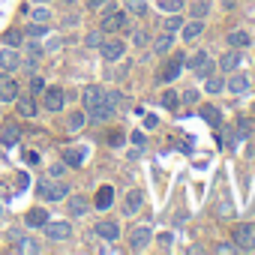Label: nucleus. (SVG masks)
I'll use <instances>...</instances> for the list:
<instances>
[{"mask_svg":"<svg viewBox=\"0 0 255 255\" xmlns=\"http://www.w3.org/2000/svg\"><path fill=\"white\" fill-rule=\"evenodd\" d=\"M21 42H24V33H21V30L12 27V30L3 33V45H6V48H21Z\"/></svg>","mask_w":255,"mask_h":255,"instance_id":"c756f323","label":"nucleus"},{"mask_svg":"<svg viewBox=\"0 0 255 255\" xmlns=\"http://www.w3.org/2000/svg\"><path fill=\"white\" fill-rule=\"evenodd\" d=\"M96 237L114 243V240H120V225L114 219H102V222H96Z\"/></svg>","mask_w":255,"mask_h":255,"instance_id":"9b49d317","label":"nucleus"},{"mask_svg":"<svg viewBox=\"0 0 255 255\" xmlns=\"http://www.w3.org/2000/svg\"><path fill=\"white\" fill-rule=\"evenodd\" d=\"M183 60H186L183 54H174V57L165 63V69H162V81H165V84H171V81L180 75V69H183Z\"/></svg>","mask_w":255,"mask_h":255,"instance_id":"2eb2a0df","label":"nucleus"},{"mask_svg":"<svg viewBox=\"0 0 255 255\" xmlns=\"http://www.w3.org/2000/svg\"><path fill=\"white\" fill-rule=\"evenodd\" d=\"M144 126H147V129H153V126H156V117H153V114H147V117H144Z\"/></svg>","mask_w":255,"mask_h":255,"instance_id":"09e8293b","label":"nucleus"},{"mask_svg":"<svg viewBox=\"0 0 255 255\" xmlns=\"http://www.w3.org/2000/svg\"><path fill=\"white\" fill-rule=\"evenodd\" d=\"M93 204H96V210H108V207L114 204V189H111V186H99Z\"/></svg>","mask_w":255,"mask_h":255,"instance_id":"412c9836","label":"nucleus"},{"mask_svg":"<svg viewBox=\"0 0 255 255\" xmlns=\"http://www.w3.org/2000/svg\"><path fill=\"white\" fill-rule=\"evenodd\" d=\"M123 9L129 12V15L144 18V15H147V0H123Z\"/></svg>","mask_w":255,"mask_h":255,"instance_id":"393cba45","label":"nucleus"},{"mask_svg":"<svg viewBox=\"0 0 255 255\" xmlns=\"http://www.w3.org/2000/svg\"><path fill=\"white\" fill-rule=\"evenodd\" d=\"M42 228H45V237L54 240V243H63V240L72 237V225H69V222H51V219H48Z\"/></svg>","mask_w":255,"mask_h":255,"instance_id":"423d86ee","label":"nucleus"},{"mask_svg":"<svg viewBox=\"0 0 255 255\" xmlns=\"http://www.w3.org/2000/svg\"><path fill=\"white\" fill-rule=\"evenodd\" d=\"M237 132H240L243 138L252 135V132H255V120H252V117H240V120H237Z\"/></svg>","mask_w":255,"mask_h":255,"instance_id":"473e14b6","label":"nucleus"},{"mask_svg":"<svg viewBox=\"0 0 255 255\" xmlns=\"http://www.w3.org/2000/svg\"><path fill=\"white\" fill-rule=\"evenodd\" d=\"M123 51H126V42H123V39H105V42L99 45V54H102L105 63H117V60L123 57Z\"/></svg>","mask_w":255,"mask_h":255,"instance_id":"39448f33","label":"nucleus"},{"mask_svg":"<svg viewBox=\"0 0 255 255\" xmlns=\"http://www.w3.org/2000/svg\"><path fill=\"white\" fill-rule=\"evenodd\" d=\"M174 48V33H168V30H162L156 39H153V51L156 54H168Z\"/></svg>","mask_w":255,"mask_h":255,"instance_id":"4be33fe9","label":"nucleus"},{"mask_svg":"<svg viewBox=\"0 0 255 255\" xmlns=\"http://www.w3.org/2000/svg\"><path fill=\"white\" fill-rule=\"evenodd\" d=\"M141 204H144V192L141 189H129L123 195V216H135L141 210Z\"/></svg>","mask_w":255,"mask_h":255,"instance_id":"1a4fd4ad","label":"nucleus"},{"mask_svg":"<svg viewBox=\"0 0 255 255\" xmlns=\"http://www.w3.org/2000/svg\"><path fill=\"white\" fill-rule=\"evenodd\" d=\"M231 240L240 252H255V222H243V225H234L231 231Z\"/></svg>","mask_w":255,"mask_h":255,"instance_id":"f03ea898","label":"nucleus"},{"mask_svg":"<svg viewBox=\"0 0 255 255\" xmlns=\"http://www.w3.org/2000/svg\"><path fill=\"white\" fill-rule=\"evenodd\" d=\"M231 93H249V87H252V81H249V75L246 72H234L231 75V81L225 84Z\"/></svg>","mask_w":255,"mask_h":255,"instance_id":"dca6fc26","label":"nucleus"},{"mask_svg":"<svg viewBox=\"0 0 255 255\" xmlns=\"http://www.w3.org/2000/svg\"><path fill=\"white\" fill-rule=\"evenodd\" d=\"M48 27L45 24H27V36H45Z\"/></svg>","mask_w":255,"mask_h":255,"instance_id":"a19ab883","label":"nucleus"},{"mask_svg":"<svg viewBox=\"0 0 255 255\" xmlns=\"http://www.w3.org/2000/svg\"><path fill=\"white\" fill-rule=\"evenodd\" d=\"M204 81H207V93H210V96H216V93H222V90H225L222 75H207Z\"/></svg>","mask_w":255,"mask_h":255,"instance_id":"7c9ffc66","label":"nucleus"},{"mask_svg":"<svg viewBox=\"0 0 255 255\" xmlns=\"http://www.w3.org/2000/svg\"><path fill=\"white\" fill-rule=\"evenodd\" d=\"M180 102H183V105H195V102H198V93H195V90H186V93H180Z\"/></svg>","mask_w":255,"mask_h":255,"instance_id":"79ce46f5","label":"nucleus"},{"mask_svg":"<svg viewBox=\"0 0 255 255\" xmlns=\"http://www.w3.org/2000/svg\"><path fill=\"white\" fill-rule=\"evenodd\" d=\"M150 240H153V231H150L147 225H138V228L129 234V249H132V252H144V249L150 246Z\"/></svg>","mask_w":255,"mask_h":255,"instance_id":"6e6552de","label":"nucleus"},{"mask_svg":"<svg viewBox=\"0 0 255 255\" xmlns=\"http://www.w3.org/2000/svg\"><path fill=\"white\" fill-rule=\"evenodd\" d=\"M0 216H3V204H0Z\"/></svg>","mask_w":255,"mask_h":255,"instance_id":"3c124183","label":"nucleus"},{"mask_svg":"<svg viewBox=\"0 0 255 255\" xmlns=\"http://www.w3.org/2000/svg\"><path fill=\"white\" fill-rule=\"evenodd\" d=\"M18 96V84L9 72H0V102H15Z\"/></svg>","mask_w":255,"mask_h":255,"instance_id":"9d476101","label":"nucleus"},{"mask_svg":"<svg viewBox=\"0 0 255 255\" xmlns=\"http://www.w3.org/2000/svg\"><path fill=\"white\" fill-rule=\"evenodd\" d=\"M159 102H162V108L177 111V108H180V93H177V90H165V93L159 96Z\"/></svg>","mask_w":255,"mask_h":255,"instance_id":"c85d7f7f","label":"nucleus"},{"mask_svg":"<svg viewBox=\"0 0 255 255\" xmlns=\"http://www.w3.org/2000/svg\"><path fill=\"white\" fill-rule=\"evenodd\" d=\"M240 63H243V54H240V48H231V51H225V54L219 57V72H234Z\"/></svg>","mask_w":255,"mask_h":255,"instance_id":"4468645a","label":"nucleus"},{"mask_svg":"<svg viewBox=\"0 0 255 255\" xmlns=\"http://www.w3.org/2000/svg\"><path fill=\"white\" fill-rule=\"evenodd\" d=\"M21 66V57L15 54V48H0V69H3V72H15Z\"/></svg>","mask_w":255,"mask_h":255,"instance_id":"ddd939ff","label":"nucleus"},{"mask_svg":"<svg viewBox=\"0 0 255 255\" xmlns=\"http://www.w3.org/2000/svg\"><path fill=\"white\" fill-rule=\"evenodd\" d=\"M84 126H87V114H84V111H72V114L66 117V129H69V132H81Z\"/></svg>","mask_w":255,"mask_h":255,"instance_id":"b1692460","label":"nucleus"},{"mask_svg":"<svg viewBox=\"0 0 255 255\" xmlns=\"http://www.w3.org/2000/svg\"><path fill=\"white\" fill-rule=\"evenodd\" d=\"M66 171V162H57V165H51V177H60Z\"/></svg>","mask_w":255,"mask_h":255,"instance_id":"49530a36","label":"nucleus"},{"mask_svg":"<svg viewBox=\"0 0 255 255\" xmlns=\"http://www.w3.org/2000/svg\"><path fill=\"white\" fill-rule=\"evenodd\" d=\"M180 30H183V39H186V42H195V39L204 33V18H192V21L183 24Z\"/></svg>","mask_w":255,"mask_h":255,"instance_id":"a211bd4d","label":"nucleus"},{"mask_svg":"<svg viewBox=\"0 0 255 255\" xmlns=\"http://www.w3.org/2000/svg\"><path fill=\"white\" fill-rule=\"evenodd\" d=\"M87 210H90V201H87L84 195H72V198H69V213H72V216H84Z\"/></svg>","mask_w":255,"mask_h":255,"instance_id":"bb28decb","label":"nucleus"},{"mask_svg":"<svg viewBox=\"0 0 255 255\" xmlns=\"http://www.w3.org/2000/svg\"><path fill=\"white\" fill-rule=\"evenodd\" d=\"M210 12V3L207 0H198V3H192V18H204Z\"/></svg>","mask_w":255,"mask_h":255,"instance_id":"c9c22d12","label":"nucleus"},{"mask_svg":"<svg viewBox=\"0 0 255 255\" xmlns=\"http://www.w3.org/2000/svg\"><path fill=\"white\" fill-rule=\"evenodd\" d=\"M129 138H132V144H138V147H141V144H144V141H147V138H144V132H132V135H129Z\"/></svg>","mask_w":255,"mask_h":255,"instance_id":"de8ad7c7","label":"nucleus"},{"mask_svg":"<svg viewBox=\"0 0 255 255\" xmlns=\"http://www.w3.org/2000/svg\"><path fill=\"white\" fill-rule=\"evenodd\" d=\"M99 30H102V33H117V30H129V12H126V9H114V12H108V15L102 18Z\"/></svg>","mask_w":255,"mask_h":255,"instance_id":"7ed1b4c3","label":"nucleus"},{"mask_svg":"<svg viewBox=\"0 0 255 255\" xmlns=\"http://www.w3.org/2000/svg\"><path fill=\"white\" fill-rule=\"evenodd\" d=\"M198 114H201V120H207L210 126H219V123H222V111H219L216 105H210V102H204V105L198 108Z\"/></svg>","mask_w":255,"mask_h":255,"instance_id":"5701e85b","label":"nucleus"},{"mask_svg":"<svg viewBox=\"0 0 255 255\" xmlns=\"http://www.w3.org/2000/svg\"><path fill=\"white\" fill-rule=\"evenodd\" d=\"M156 6L162 12H180L183 9V0H156Z\"/></svg>","mask_w":255,"mask_h":255,"instance_id":"72a5a7b5","label":"nucleus"},{"mask_svg":"<svg viewBox=\"0 0 255 255\" xmlns=\"http://www.w3.org/2000/svg\"><path fill=\"white\" fill-rule=\"evenodd\" d=\"M228 45L231 48H246V45H252V36L246 30H231L228 33Z\"/></svg>","mask_w":255,"mask_h":255,"instance_id":"a878e982","label":"nucleus"},{"mask_svg":"<svg viewBox=\"0 0 255 255\" xmlns=\"http://www.w3.org/2000/svg\"><path fill=\"white\" fill-rule=\"evenodd\" d=\"M33 18L36 21H45V18H51V12L48 9H33Z\"/></svg>","mask_w":255,"mask_h":255,"instance_id":"a18cd8bd","label":"nucleus"},{"mask_svg":"<svg viewBox=\"0 0 255 255\" xmlns=\"http://www.w3.org/2000/svg\"><path fill=\"white\" fill-rule=\"evenodd\" d=\"M84 108H87V120H111L117 111L108 105V96H105V90L102 87H96V84H90V87H84Z\"/></svg>","mask_w":255,"mask_h":255,"instance_id":"f257e3e1","label":"nucleus"},{"mask_svg":"<svg viewBox=\"0 0 255 255\" xmlns=\"http://www.w3.org/2000/svg\"><path fill=\"white\" fill-rule=\"evenodd\" d=\"M84 156H87L84 147H66V150H63V162H66V168H78V165L84 162Z\"/></svg>","mask_w":255,"mask_h":255,"instance_id":"aec40b11","label":"nucleus"},{"mask_svg":"<svg viewBox=\"0 0 255 255\" xmlns=\"http://www.w3.org/2000/svg\"><path fill=\"white\" fill-rule=\"evenodd\" d=\"M63 102H66V96H63L60 87H45V90H42V105H45V111L57 114V111L63 108Z\"/></svg>","mask_w":255,"mask_h":255,"instance_id":"0eeeda50","label":"nucleus"},{"mask_svg":"<svg viewBox=\"0 0 255 255\" xmlns=\"http://www.w3.org/2000/svg\"><path fill=\"white\" fill-rule=\"evenodd\" d=\"M21 141V126L18 123H6L3 129H0V144L3 147H15Z\"/></svg>","mask_w":255,"mask_h":255,"instance_id":"f8f14e48","label":"nucleus"},{"mask_svg":"<svg viewBox=\"0 0 255 255\" xmlns=\"http://www.w3.org/2000/svg\"><path fill=\"white\" fill-rule=\"evenodd\" d=\"M42 90H45V81H42L39 75H33V78H30V93H33V96H39Z\"/></svg>","mask_w":255,"mask_h":255,"instance_id":"ea45409f","label":"nucleus"},{"mask_svg":"<svg viewBox=\"0 0 255 255\" xmlns=\"http://www.w3.org/2000/svg\"><path fill=\"white\" fill-rule=\"evenodd\" d=\"M36 3H51V0H36Z\"/></svg>","mask_w":255,"mask_h":255,"instance_id":"8fccbe9b","label":"nucleus"},{"mask_svg":"<svg viewBox=\"0 0 255 255\" xmlns=\"http://www.w3.org/2000/svg\"><path fill=\"white\" fill-rule=\"evenodd\" d=\"M132 42H135V45H147V33H144V30H135V33H132Z\"/></svg>","mask_w":255,"mask_h":255,"instance_id":"37998d69","label":"nucleus"},{"mask_svg":"<svg viewBox=\"0 0 255 255\" xmlns=\"http://www.w3.org/2000/svg\"><path fill=\"white\" fill-rule=\"evenodd\" d=\"M156 240H159V249H162V252H168V249L174 246V237H171V231H165V234H159Z\"/></svg>","mask_w":255,"mask_h":255,"instance_id":"58836bf2","label":"nucleus"},{"mask_svg":"<svg viewBox=\"0 0 255 255\" xmlns=\"http://www.w3.org/2000/svg\"><path fill=\"white\" fill-rule=\"evenodd\" d=\"M183 63H186V66H189L192 72H198L201 66H207V63H210V57H207V51H204V48H198V51H195V54H192L189 60H183Z\"/></svg>","mask_w":255,"mask_h":255,"instance_id":"cd10ccee","label":"nucleus"},{"mask_svg":"<svg viewBox=\"0 0 255 255\" xmlns=\"http://www.w3.org/2000/svg\"><path fill=\"white\" fill-rule=\"evenodd\" d=\"M108 3H111V0H87V9H102Z\"/></svg>","mask_w":255,"mask_h":255,"instance_id":"c03bdc74","label":"nucleus"},{"mask_svg":"<svg viewBox=\"0 0 255 255\" xmlns=\"http://www.w3.org/2000/svg\"><path fill=\"white\" fill-rule=\"evenodd\" d=\"M15 108H18L21 117H33V114H36V99H33V93H27V96H15Z\"/></svg>","mask_w":255,"mask_h":255,"instance_id":"6ab92c4d","label":"nucleus"},{"mask_svg":"<svg viewBox=\"0 0 255 255\" xmlns=\"http://www.w3.org/2000/svg\"><path fill=\"white\" fill-rule=\"evenodd\" d=\"M15 249H18V252H42V246H39L36 240H30V237L18 240V243H15Z\"/></svg>","mask_w":255,"mask_h":255,"instance_id":"f704fd0d","label":"nucleus"},{"mask_svg":"<svg viewBox=\"0 0 255 255\" xmlns=\"http://www.w3.org/2000/svg\"><path fill=\"white\" fill-rule=\"evenodd\" d=\"M105 141H108L111 147H120V144H123V132H120V129H111V132L105 135Z\"/></svg>","mask_w":255,"mask_h":255,"instance_id":"4c0bfd02","label":"nucleus"},{"mask_svg":"<svg viewBox=\"0 0 255 255\" xmlns=\"http://www.w3.org/2000/svg\"><path fill=\"white\" fill-rule=\"evenodd\" d=\"M183 27V18H180V12H171V18H165L162 21V30H168V33H177Z\"/></svg>","mask_w":255,"mask_h":255,"instance_id":"2f4dec72","label":"nucleus"},{"mask_svg":"<svg viewBox=\"0 0 255 255\" xmlns=\"http://www.w3.org/2000/svg\"><path fill=\"white\" fill-rule=\"evenodd\" d=\"M84 42H87L90 48H99V45L105 42V33H102V30H93V33H87V39H84Z\"/></svg>","mask_w":255,"mask_h":255,"instance_id":"e433bc0d","label":"nucleus"},{"mask_svg":"<svg viewBox=\"0 0 255 255\" xmlns=\"http://www.w3.org/2000/svg\"><path fill=\"white\" fill-rule=\"evenodd\" d=\"M66 192H69V189H66L60 180H39V183H36V195L45 198V201H63Z\"/></svg>","mask_w":255,"mask_h":255,"instance_id":"20e7f679","label":"nucleus"},{"mask_svg":"<svg viewBox=\"0 0 255 255\" xmlns=\"http://www.w3.org/2000/svg\"><path fill=\"white\" fill-rule=\"evenodd\" d=\"M45 222H48V210H42V207H30L27 216H24V225L27 228H42Z\"/></svg>","mask_w":255,"mask_h":255,"instance_id":"f3484780","label":"nucleus"}]
</instances>
